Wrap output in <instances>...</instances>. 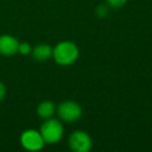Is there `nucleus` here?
Returning <instances> with one entry per match:
<instances>
[{
    "instance_id": "nucleus-9",
    "label": "nucleus",
    "mask_w": 152,
    "mask_h": 152,
    "mask_svg": "<svg viewBox=\"0 0 152 152\" xmlns=\"http://www.w3.org/2000/svg\"><path fill=\"white\" fill-rule=\"evenodd\" d=\"M31 46H30L28 43L24 42V43H20L19 44V49H18V52L22 55H28L31 53Z\"/></svg>"
},
{
    "instance_id": "nucleus-7",
    "label": "nucleus",
    "mask_w": 152,
    "mask_h": 152,
    "mask_svg": "<svg viewBox=\"0 0 152 152\" xmlns=\"http://www.w3.org/2000/svg\"><path fill=\"white\" fill-rule=\"evenodd\" d=\"M52 52L53 49L47 44H40L31 50L32 57L37 61H41V63L42 61H46L47 59L50 58L52 56Z\"/></svg>"
},
{
    "instance_id": "nucleus-11",
    "label": "nucleus",
    "mask_w": 152,
    "mask_h": 152,
    "mask_svg": "<svg viewBox=\"0 0 152 152\" xmlns=\"http://www.w3.org/2000/svg\"><path fill=\"white\" fill-rule=\"evenodd\" d=\"M106 2L108 3V5H110L112 7H121L127 2V0H106Z\"/></svg>"
},
{
    "instance_id": "nucleus-8",
    "label": "nucleus",
    "mask_w": 152,
    "mask_h": 152,
    "mask_svg": "<svg viewBox=\"0 0 152 152\" xmlns=\"http://www.w3.org/2000/svg\"><path fill=\"white\" fill-rule=\"evenodd\" d=\"M54 112H55L54 103L52 101H49V100L41 102L38 106V110H37L38 115L42 119H44V120L51 118L53 116V114H54Z\"/></svg>"
},
{
    "instance_id": "nucleus-1",
    "label": "nucleus",
    "mask_w": 152,
    "mask_h": 152,
    "mask_svg": "<svg viewBox=\"0 0 152 152\" xmlns=\"http://www.w3.org/2000/svg\"><path fill=\"white\" fill-rule=\"evenodd\" d=\"M52 55L54 57V61L58 65L68 66L73 64L78 58L79 49L73 42L64 41V42L58 43L53 48Z\"/></svg>"
},
{
    "instance_id": "nucleus-12",
    "label": "nucleus",
    "mask_w": 152,
    "mask_h": 152,
    "mask_svg": "<svg viewBox=\"0 0 152 152\" xmlns=\"http://www.w3.org/2000/svg\"><path fill=\"white\" fill-rule=\"evenodd\" d=\"M5 92H7V90H5V86L3 85V83H1V81H0V102L4 99Z\"/></svg>"
},
{
    "instance_id": "nucleus-6",
    "label": "nucleus",
    "mask_w": 152,
    "mask_h": 152,
    "mask_svg": "<svg viewBox=\"0 0 152 152\" xmlns=\"http://www.w3.org/2000/svg\"><path fill=\"white\" fill-rule=\"evenodd\" d=\"M19 41L11 34L0 36V54L4 56H12L18 53Z\"/></svg>"
},
{
    "instance_id": "nucleus-3",
    "label": "nucleus",
    "mask_w": 152,
    "mask_h": 152,
    "mask_svg": "<svg viewBox=\"0 0 152 152\" xmlns=\"http://www.w3.org/2000/svg\"><path fill=\"white\" fill-rule=\"evenodd\" d=\"M57 114L59 118L66 122H75L83 115V110L75 101H64L58 105Z\"/></svg>"
},
{
    "instance_id": "nucleus-10",
    "label": "nucleus",
    "mask_w": 152,
    "mask_h": 152,
    "mask_svg": "<svg viewBox=\"0 0 152 152\" xmlns=\"http://www.w3.org/2000/svg\"><path fill=\"white\" fill-rule=\"evenodd\" d=\"M96 15L99 18H105L108 15V9L106 5H99V7L96 9Z\"/></svg>"
},
{
    "instance_id": "nucleus-5",
    "label": "nucleus",
    "mask_w": 152,
    "mask_h": 152,
    "mask_svg": "<svg viewBox=\"0 0 152 152\" xmlns=\"http://www.w3.org/2000/svg\"><path fill=\"white\" fill-rule=\"evenodd\" d=\"M69 146L75 152H89L92 148V140L87 132L77 130L70 137Z\"/></svg>"
},
{
    "instance_id": "nucleus-2",
    "label": "nucleus",
    "mask_w": 152,
    "mask_h": 152,
    "mask_svg": "<svg viewBox=\"0 0 152 152\" xmlns=\"http://www.w3.org/2000/svg\"><path fill=\"white\" fill-rule=\"evenodd\" d=\"M45 143L55 144L59 142L64 134V128L61 123L55 119H46L41 126L40 130Z\"/></svg>"
},
{
    "instance_id": "nucleus-4",
    "label": "nucleus",
    "mask_w": 152,
    "mask_h": 152,
    "mask_svg": "<svg viewBox=\"0 0 152 152\" xmlns=\"http://www.w3.org/2000/svg\"><path fill=\"white\" fill-rule=\"evenodd\" d=\"M20 143L28 151H39L44 147L45 141L41 132L34 129H28L21 134Z\"/></svg>"
}]
</instances>
